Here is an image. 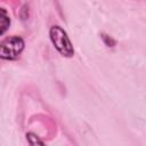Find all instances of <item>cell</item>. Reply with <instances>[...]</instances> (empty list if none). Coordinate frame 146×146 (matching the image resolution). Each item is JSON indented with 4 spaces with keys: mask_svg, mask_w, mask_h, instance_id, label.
I'll return each instance as SVG.
<instances>
[{
    "mask_svg": "<svg viewBox=\"0 0 146 146\" xmlns=\"http://www.w3.org/2000/svg\"><path fill=\"white\" fill-rule=\"evenodd\" d=\"M24 40L18 35H10L0 42V58L6 60L17 59L24 50Z\"/></svg>",
    "mask_w": 146,
    "mask_h": 146,
    "instance_id": "cell-2",
    "label": "cell"
},
{
    "mask_svg": "<svg viewBox=\"0 0 146 146\" xmlns=\"http://www.w3.org/2000/svg\"><path fill=\"white\" fill-rule=\"evenodd\" d=\"M26 137H27V140H29L30 144H43V141L40 140V139L38 138V136H35V135L32 133V132H29V133L26 135Z\"/></svg>",
    "mask_w": 146,
    "mask_h": 146,
    "instance_id": "cell-4",
    "label": "cell"
},
{
    "mask_svg": "<svg viewBox=\"0 0 146 146\" xmlns=\"http://www.w3.org/2000/svg\"><path fill=\"white\" fill-rule=\"evenodd\" d=\"M10 25V17L6 9L0 8V35H2Z\"/></svg>",
    "mask_w": 146,
    "mask_h": 146,
    "instance_id": "cell-3",
    "label": "cell"
},
{
    "mask_svg": "<svg viewBox=\"0 0 146 146\" xmlns=\"http://www.w3.org/2000/svg\"><path fill=\"white\" fill-rule=\"evenodd\" d=\"M50 40L54 44V47L57 49V51L65 56V57H72L74 55V49L71 43V40L67 35V33L58 25H54L50 27L49 31Z\"/></svg>",
    "mask_w": 146,
    "mask_h": 146,
    "instance_id": "cell-1",
    "label": "cell"
}]
</instances>
